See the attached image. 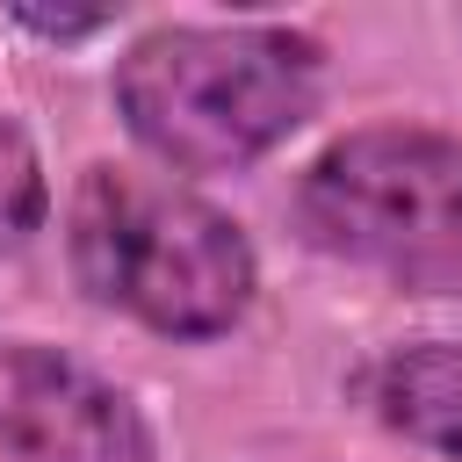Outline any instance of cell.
Listing matches in <instances>:
<instances>
[{
  "label": "cell",
  "mask_w": 462,
  "mask_h": 462,
  "mask_svg": "<svg viewBox=\"0 0 462 462\" xmlns=\"http://www.w3.org/2000/svg\"><path fill=\"white\" fill-rule=\"evenodd\" d=\"M325 58L274 22H173L123 51L116 108L130 137L180 173H238L310 123Z\"/></svg>",
  "instance_id": "1"
},
{
  "label": "cell",
  "mask_w": 462,
  "mask_h": 462,
  "mask_svg": "<svg viewBox=\"0 0 462 462\" xmlns=\"http://www.w3.org/2000/svg\"><path fill=\"white\" fill-rule=\"evenodd\" d=\"M72 274L94 303L166 339H217L253 303L245 231L188 188L130 166H87L72 195Z\"/></svg>",
  "instance_id": "2"
},
{
  "label": "cell",
  "mask_w": 462,
  "mask_h": 462,
  "mask_svg": "<svg viewBox=\"0 0 462 462\" xmlns=\"http://www.w3.org/2000/svg\"><path fill=\"white\" fill-rule=\"evenodd\" d=\"M296 231L419 296H462V137L368 123L332 137L296 180Z\"/></svg>",
  "instance_id": "3"
},
{
  "label": "cell",
  "mask_w": 462,
  "mask_h": 462,
  "mask_svg": "<svg viewBox=\"0 0 462 462\" xmlns=\"http://www.w3.org/2000/svg\"><path fill=\"white\" fill-rule=\"evenodd\" d=\"M0 462H159L137 404L43 339H0Z\"/></svg>",
  "instance_id": "4"
},
{
  "label": "cell",
  "mask_w": 462,
  "mask_h": 462,
  "mask_svg": "<svg viewBox=\"0 0 462 462\" xmlns=\"http://www.w3.org/2000/svg\"><path fill=\"white\" fill-rule=\"evenodd\" d=\"M354 390H361V404L390 433H404V440L462 462V339L390 346V354H375L361 368Z\"/></svg>",
  "instance_id": "5"
},
{
  "label": "cell",
  "mask_w": 462,
  "mask_h": 462,
  "mask_svg": "<svg viewBox=\"0 0 462 462\" xmlns=\"http://www.w3.org/2000/svg\"><path fill=\"white\" fill-rule=\"evenodd\" d=\"M43 209H51V188H43L36 144L22 123L0 116V245H29L43 231Z\"/></svg>",
  "instance_id": "6"
},
{
  "label": "cell",
  "mask_w": 462,
  "mask_h": 462,
  "mask_svg": "<svg viewBox=\"0 0 462 462\" xmlns=\"http://www.w3.org/2000/svg\"><path fill=\"white\" fill-rule=\"evenodd\" d=\"M14 22H22V29H36V36H51V43H79V36L108 29L116 14H36V7H22Z\"/></svg>",
  "instance_id": "7"
}]
</instances>
